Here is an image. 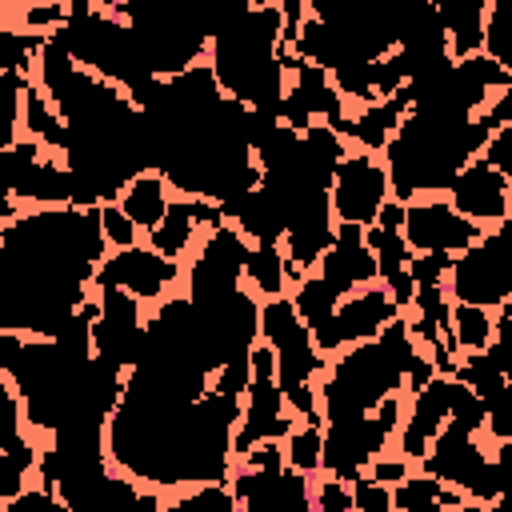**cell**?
Instances as JSON below:
<instances>
[{
  "mask_svg": "<svg viewBox=\"0 0 512 512\" xmlns=\"http://www.w3.org/2000/svg\"><path fill=\"white\" fill-rule=\"evenodd\" d=\"M348 488H352V512H392V488L368 476H356Z\"/></svg>",
  "mask_w": 512,
  "mask_h": 512,
  "instance_id": "obj_36",
  "label": "cell"
},
{
  "mask_svg": "<svg viewBox=\"0 0 512 512\" xmlns=\"http://www.w3.org/2000/svg\"><path fill=\"white\" fill-rule=\"evenodd\" d=\"M0 512H68V508H64V500H60L56 492H48V488H24V492L12 496Z\"/></svg>",
  "mask_w": 512,
  "mask_h": 512,
  "instance_id": "obj_39",
  "label": "cell"
},
{
  "mask_svg": "<svg viewBox=\"0 0 512 512\" xmlns=\"http://www.w3.org/2000/svg\"><path fill=\"white\" fill-rule=\"evenodd\" d=\"M244 284H252L264 300L284 296L288 276H284V252H280V244H248V256H244Z\"/></svg>",
  "mask_w": 512,
  "mask_h": 512,
  "instance_id": "obj_25",
  "label": "cell"
},
{
  "mask_svg": "<svg viewBox=\"0 0 512 512\" xmlns=\"http://www.w3.org/2000/svg\"><path fill=\"white\" fill-rule=\"evenodd\" d=\"M20 20H24V32L52 36V32L64 28V20H68V4H32V8L20 12Z\"/></svg>",
  "mask_w": 512,
  "mask_h": 512,
  "instance_id": "obj_37",
  "label": "cell"
},
{
  "mask_svg": "<svg viewBox=\"0 0 512 512\" xmlns=\"http://www.w3.org/2000/svg\"><path fill=\"white\" fill-rule=\"evenodd\" d=\"M132 512H160V496L156 492H140L136 504H132Z\"/></svg>",
  "mask_w": 512,
  "mask_h": 512,
  "instance_id": "obj_43",
  "label": "cell"
},
{
  "mask_svg": "<svg viewBox=\"0 0 512 512\" xmlns=\"http://www.w3.org/2000/svg\"><path fill=\"white\" fill-rule=\"evenodd\" d=\"M40 156H44V148H40L36 140H28V136L16 140L12 148H4V152H0V196H12L16 184L24 180V172H28Z\"/></svg>",
  "mask_w": 512,
  "mask_h": 512,
  "instance_id": "obj_31",
  "label": "cell"
},
{
  "mask_svg": "<svg viewBox=\"0 0 512 512\" xmlns=\"http://www.w3.org/2000/svg\"><path fill=\"white\" fill-rule=\"evenodd\" d=\"M480 512H512V508H508V500H504V496H500V500H492V504H484V508H480Z\"/></svg>",
  "mask_w": 512,
  "mask_h": 512,
  "instance_id": "obj_46",
  "label": "cell"
},
{
  "mask_svg": "<svg viewBox=\"0 0 512 512\" xmlns=\"http://www.w3.org/2000/svg\"><path fill=\"white\" fill-rule=\"evenodd\" d=\"M12 196H16V200H32V204H40V208H68V204H72V176H68V168H64L60 160L40 156V160L24 172V180L16 184Z\"/></svg>",
  "mask_w": 512,
  "mask_h": 512,
  "instance_id": "obj_22",
  "label": "cell"
},
{
  "mask_svg": "<svg viewBox=\"0 0 512 512\" xmlns=\"http://www.w3.org/2000/svg\"><path fill=\"white\" fill-rule=\"evenodd\" d=\"M44 40H48V36L20 32V28H0V72L20 76V80H32V68H36V60H40Z\"/></svg>",
  "mask_w": 512,
  "mask_h": 512,
  "instance_id": "obj_26",
  "label": "cell"
},
{
  "mask_svg": "<svg viewBox=\"0 0 512 512\" xmlns=\"http://www.w3.org/2000/svg\"><path fill=\"white\" fill-rule=\"evenodd\" d=\"M196 212H192V200H168V208H164V216H160V224L148 232V248L152 252H160L164 260H176V256H184L188 248H192V236H196Z\"/></svg>",
  "mask_w": 512,
  "mask_h": 512,
  "instance_id": "obj_24",
  "label": "cell"
},
{
  "mask_svg": "<svg viewBox=\"0 0 512 512\" xmlns=\"http://www.w3.org/2000/svg\"><path fill=\"white\" fill-rule=\"evenodd\" d=\"M388 196V176L384 164L368 152H348L328 184V208L336 224H356V228H372L376 212L384 208Z\"/></svg>",
  "mask_w": 512,
  "mask_h": 512,
  "instance_id": "obj_9",
  "label": "cell"
},
{
  "mask_svg": "<svg viewBox=\"0 0 512 512\" xmlns=\"http://www.w3.org/2000/svg\"><path fill=\"white\" fill-rule=\"evenodd\" d=\"M24 340H28V336H20V332H0V372H4V376L16 368Z\"/></svg>",
  "mask_w": 512,
  "mask_h": 512,
  "instance_id": "obj_42",
  "label": "cell"
},
{
  "mask_svg": "<svg viewBox=\"0 0 512 512\" xmlns=\"http://www.w3.org/2000/svg\"><path fill=\"white\" fill-rule=\"evenodd\" d=\"M508 232L512 220L488 228L472 248H464L460 256H452L448 268V296L456 304H472V308H500L512 296V248H508Z\"/></svg>",
  "mask_w": 512,
  "mask_h": 512,
  "instance_id": "obj_7",
  "label": "cell"
},
{
  "mask_svg": "<svg viewBox=\"0 0 512 512\" xmlns=\"http://www.w3.org/2000/svg\"><path fill=\"white\" fill-rule=\"evenodd\" d=\"M120 212L136 224V228H156L164 208H168V184L156 176V172H140L136 180H128V188L120 192Z\"/></svg>",
  "mask_w": 512,
  "mask_h": 512,
  "instance_id": "obj_23",
  "label": "cell"
},
{
  "mask_svg": "<svg viewBox=\"0 0 512 512\" xmlns=\"http://www.w3.org/2000/svg\"><path fill=\"white\" fill-rule=\"evenodd\" d=\"M280 444H284V464H288L292 472L312 476V472L320 468V428L300 424V428H292Z\"/></svg>",
  "mask_w": 512,
  "mask_h": 512,
  "instance_id": "obj_29",
  "label": "cell"
},
{
  "mask_svg": "<svg viewBox=\"0 0 512 512\" xmlns=\"http://www.w3.org/2000/svg\"><path fill=\"white\" fill-rule=\"evenodd\" d=\"M452 344L456 352H484L492 344V316L472 304H452Z\"/></svg>",
  "mask_w": 512,
  "mask_h": 512,
  "instance_id": "obj_27",
  "label": "cell"
},
{
  "mask_svg": "<svg viewBox=\"0 0 512 512\" xmlns=\"http://www.w3.org/2000/svg\"><path fill=\"white\" fill-rule=\"evenodd\" d=\"M448 204L456 216L480 224V228H496L508 220V208H512V180L500 176L496 168H488L480 156L468 160L456 180L448 184Z\"/></svg>",
  "mask_w": 512,
  "mask_h": 512,
  "instance_id": "obj_15",
  "label": "cell"
},
{
  "mask_svg": "<svg viewBox=\"0 0 512 512\" xmlns=\"http://www.w3.org/2000/svg\"><path fill=\"white\" fill-rule=\"evenodd\" d=\"M452 396H456V380L452 376H432L428 388H420L412 396V412H408V420L400 428V456L404 460H424L432 436L448 424Z\"/></svg>",
  "mask_w": 512,
  "mask_h": 512,
  "instance_id": "obj_18",
  "label": "cell"
},
{
  "mask_svg": "<svg viewBox=\"0 0 512 512\" xmlns=\"http://www.w3.org/2000/svg\"><path fill=\"white\" fill-rule=\"evenodd\" d=\"M96 304H100V312L92 320V356L112 364L116 372H132L144 356L140 300L120 288H100Z\"/></svg>",
  "mask_w": 512,
  "mask_h": 512,
  "instance_id": "obj_10",
  "label": "cell"
},
{
  "mask_svg": "<svg viewBox=\"0 0 512 512\" xmlns=\"http://www.w3.org/2000/svg\"><path fill=\"white\" fill-rule=\"evenodd\" d=\"M240 424V400L208 396L188 400L144 368L124 376L116 412L104 424V452L128 476L152 488L176 484H224L232 468V432Z\"/></svg>",
  "mask_w": 512,
  "mask_h": 512,
  "instance_id": "obj_1",
  "label": "cell"
},
{
  "mask_svg": "<svg viewBox=\"0 0 512 512\" xmlns=\"http://www.w3.org/2000/svg\"><path fill=\"white\" fill-rule=\"evenodd\" d=\"M400 108H396V100H376V104H364L356 116H344L332 132L348 144V140H356L360 144V152H368V156H376V152H384L388 148V140L396 136V128H400Z\"/></svg>",
  "mask_w": 512,
  "mask_h": 512,
  "instance_id": "obj_20",
  "label": "cell"
},
{
  "mask_svg": "<svg viewBox=\"0 0 512 512\" xmlns=\"http://www.w3.org/2000/svg\"><path fill=\"white\" fill-rule=\"evenodd\" d=\"M244 256H248V240L232 224L208 232L200 256L188 268V300H212L244 288Z\"/></svg>",
  "mask_w": 512,
  "mask_h": 512,
  "instance_id": "obj_14",
  "label": "cell"
},
{
  "mask_svg": "<svg viewBox=\"0 0 512 512\" xmlns=\"http://www.w3.org/2000/svg\"><path fill=\"white\" fill-rule=\"evenodd\" d=\"M484 232H488V228H480V224L456 216L452 204L440 200V196L404 204L400 236H404L408 252H448V256H460V252L472 248Z\"/></svg>",
  "mask_w": 512,
  "mask_h": 512,
  "instance_id": "obj_12",
  "label": "cell"
},
{
  "mask_svg": "<svg viewBox=\"0 0 512 512\" xmlns=\"http://www.w3.org/2000/svg\"><path fill=\"white\" fill-rule=\"evenodd\" d=\"M232 228L248 240V244H280L284 232H288V216H284V204L280 196L268 188V184H256L236 208H232Z\"/></svg>",
  "mask_w": 512,
  "mask_h": 512,
  "instance_id": "obj_19",
  "label": "cell"
},
{
  "mask_svg": "<svg viewBox=\"0 0 512 512\" xmlns=\"http://www.w3.org/2000/svg\"><path fill=\"white\" fill-rule=\"evenodd\" d=\"M100 232H104V244H112L116 252L136 244V224L120 212V204H100Z\"/></svg>",
  "mask_w": 512,
  "mask_h": 512,
  "instance_id": "obj_34",
  "label": "cell"
},
{
  "mask_svg": "<svg viewBox=\"0 0 512 512\" xmlns=\"http://www.w3.org/2000/svg\"><path fill=\"white\" fill-rule=\"evenodd\" d=\"M432 376H436L432 360H428L424 352H416V356H412V364H408V372H404V388L416 396L420 388H428V380H432Z\"/></svg>",
  "mask_w": 512,
  "mask_h": 512,
  "instance_id": "obj_41",
  "label": "cell"
},
{
  "mask_svg": "<svg viewBox=\"0 0 512 512\" xmlns=\"http://www.w3.org/2000/svg\"><path fill=\"white\" fill-rule=\"evenodd\" d=\"M404 512H448V508H440L436 500H424V504H412V508H404Z\"/></svg>",
  "mask_w": 512,
  "mask_h": 512,
  "instance_id": "obj_45",
  "label": "cell"
},
{
  "mask_svg": "<svg viewBox=\"0 0 512 512\" xmlns=\"http://www.w3.org/2000/svg\"><path fill=\"white\" fill-rule=\"evenodd\" d=\"M396 316L400 312L384 288H360V292L336 300V312L328 320V352L376 340L384 332V324H392Z\"/></svg>",
  "mask_w": 512,
  "mask_h": 512,
  "instance_id": "obj_16",
  "label": "cell"
},
{
  "mask_svg": "<svg viewBox=\"0 0 512 512\" xmlns=\"http://www.w3.org/2000/svg\"><path fill=\"white\" fill-rule=\"evenodd\" d=\"M24 436V408H20V396L12 388V380L0 372V452H12Z\"/></svg>",
  "mask_w": 512,
  "mask_h": 512,
  "instance_id": "obj_33",
  "label": "cell"
},
{
  "mask_svg": "<svg viewBox=\"0 0 512 512\" xmlns=\"http://www.w3.org/2000/svg\"><path fill=\"white\" fill-rule=\"evenodd\" d=\"M496 124L488 112L464 116L448 108H408L384 148L388 196L412 204L420 192H448L456 172L484 152Z\"/></svg>",
  "mask_w": 512,
  "mask_h": 512,
  "instance_id": "obj_2",
  "label": "cell"
},
{
  "mask_svg": "<svg viewBox=\"0 0 512 512\" xmlns=\"http://www.w3.org/2000/svg\"><path fill=\"white\" fill-rule=\"evenodd\" d=\"M364 476L376 480V484H384V488H396L404 476H412V460H404V456H376L364 468Z\"/></svg>",
  "mask_w": 512,
  "mask_h": 512,
  "instance_id": "obj_40",
  "label": "cell"
},
{
  "mask_svg": "<svg viewBox=\"0 0 512 512\" xmlns=\"http://www.w3.org/2000/svg\"><path fill=\"white\" fill-rule=\"evenodd\" d=\"M412 356H416V340L408 336L404 316L384 324V332L376 340H364V344H352L348 352H340V360L328 368L324 384H316L324 424L344 420V416H368L384 396H396Z\"/></svg>",
  "mask_w": 512,
  "mask_h": 512,
  "instance_id": "obj_4",
  "label": "cell"
},
{
  "mask_svg": "<svg viewBox=\"0 0 512 512\" xmlns=\"http://www.w3.org/2000/svg\"><path fill=\"white\" fill-rule=\"evenodd\" d=\"M236 512H316L312 508V476L292 472L288 464L240 468L232 476Z\"/></svg>",
  "mask_w": 512,
  "mask_h": 512,
  "instance_id": "obj_11",
  "label": "cell"
},
{
  "mask_svg": "<svg viewBox=\"0 0 512 512\" xmlns=\"http://www.w3.org/2000/svg\"><path fill=\"white\" fill-rule=\"evenodd\" d=\"M296 428L292 408L276 388V360L268 344H252L248 352V388L240 400V424L232 432V456H248L264 440H284Z\"/></svg>",
  "mask_w": 512,
  "mask_h": 512,
  "instance_id": "obj_8",
  "label": "cell"
},
{
  "mask_svg": "<svg viewBox=\"0 0 512 512\" xmlns=\"http://www.w3.org/2000/svg\"><path fill=\"white\" fill-rule=\"evenodd\" d=\"M336 300L360 292V288H372L376 280V260L372 252L364 248V228L356 224H336L332 232V248L320 256V272H316Z\"/></svg>",
  "mask_w": 512,
  "mask_h": 512,
  "instance_id": "obj_17",
  "label": "cell"
},
{
  "mask_svg": "<svg viewBox=\"0 0 512 512\" xmlns=\"http://www.w3.org/2000/svg\"><path fill=\"white\" fill-rule=\"evenodd\" d=\"M280 48V4H240L220 12L216 32L208 36V68L216 88L248 112L276 120L288 88Z\"/></svg>",
  "mask_w": 512,
  "mask_h": 512,
  "instance_id": "obj_3",
  "label": "cell"
},
{
  "mask_svg": "<svg viewBox=\"0 0 512 512\" xmlns=\"http://www.w3.org/2000/svg\"><path fill=\"white\" fill-rule=\"evenodd\" d=\"M40 448L32 440H20L12 452H0V508L28 488V472H36Z\"/></svg>",
  "mask_w": 512,
  "mask_h": 512,
  "instance_id": "obj_28",
  "label": "cell"
},
{
  "mask_svg": "<svg viewBox=\"0 0 512 512\" xmlns=\"http://www.w3.org/2000/svg\"><path fill=\"white\" fill-rule=\"evenodd\" d=\"M444 40H448V60H468L480 56L484 44V16H488V0L480 4H436Z\"/></svg>",
  "mask_w": 512,
  "mask_h": 512,
  "instance_id": "obj_21",
  "label": "cell"
},
{
  "mask_svg": "<svg viewBox=\"0 0 512 512\" xmlns=\"http://www.w3.org/2000/svg\"><path fill=\"white\" fill-rule=\"evenodd\" d=\"M420 464H424V476H432V480L464 492V500H472V504H492L508 488L504 484V464L496 456H488L480 448L476 432L464 428V424H456V420H448L432 436V444H428V452H424Z\"/></svg>",
  "mask_w": 512,
  "mask_h": 512,
  "instance_id": "obj_5",
  "label": "cell"
},
{
  "mask_svg": "<svg viewBox=\"0 0 512 512\" xmlns=\"http://www.w3.org/2000/svg\"><path fill=\"white\" fill-rule=\"evenodd\" d=\"M400 428V396H384L368 416H344L328 420L320 432V468L332 480L352 484L364 476V468L384 456L388 436Z\"/></svg>",
  "mask_w": 512,
  "mask_h": 512,
  "instance_id": "obj_6",
  "label": "cell"
},
{
  "mask_svg": "<svg viewBox=\"0 0 512 512\" xmlns=\"http://www.w3.org/2000/svg\"><path fill=\"white\" fill-rule=\"evenodd\" d=\"M160 512H236V496L228 484H196Z\"/></svg>",
  "mask_w": 512,
  "mask_h": 512,
  "instance_id": "obj_30",
  "label": "cell"
},
{
  "mask_svg": "<svg viewBox=\"0 0 512 512\" xmlns=\"http://www.w3.org/2000/svg\"><path fill=\"white\" fill-rule=\"evenodd\" d=\"M176 276H180L176 260H164L160 252L132 244V248H120V252L104 256L92 284H96V292L100 288H120L136 300H160L176 284Z\"/></svg>",
  "mask_w": 512,
  "mask_h": 512,
  "instance_id": "obj_13",
  "label": "cell"
},
{
  "mask_svg": "<svg viewBox=\"0 0 512 512\" xmlns=\"http://www.w3.org/2000/svg\"><path fill=\"white\" fill-rule=\"evenodd\" d=\"M448 268H452V256L448 252H412L408 256L412 284H444L448 280Z\"/></svg>",
  "mask_w": 512,
  "mask_h": 512,
  "instance_id": "obj_35",
  "label": "cell"
},
{
  "mask_svg": "<svg viewBox=\"0 0 512 512\" xmlns=\"http://www.w3.org/2000/svg\"><path fill=\"white\" fill-rule=\"evenodd\" d=\"M12 220H16V204H12V196H0V228Z\"/></svg>",
  "mask_w": 512,
  "mask_h": 512,
  "instance_id": "obj_44",
  "label": "cell"
},
{
  "mask_svg": "<svg viewBox=\"0 0 512 512\" xmlns=\"http://www.w3.org/2000/svg\"><path fill=\"white\" fill-rule=\"evenodd\" d=\"M312 508H316V512H352V488H348L344 480L324 476V480L312 488Z\"/></svg>",
  "mask_w": 512,
  "mask_h": 512,
  "instance_id": "obj_38",
  "label": "cell"
},
{
  "mask_svg": "<svg viewBox=\"0 0 512 512\" xmlns=\"http://www.w3.org/2000/svg\"><path fill=\"white\" fill-rule=\"evenodd\" d=\"M24 84L28 80L0 72V152L20 140V96H24Z\"/></svg>",
  "mask_w": 512,
  "mask_h": 512,
  "instance_id": "obj_32",
  "label": "cell"
}]
</instances>
